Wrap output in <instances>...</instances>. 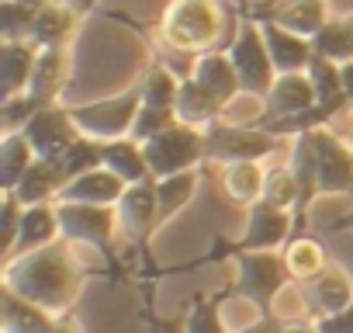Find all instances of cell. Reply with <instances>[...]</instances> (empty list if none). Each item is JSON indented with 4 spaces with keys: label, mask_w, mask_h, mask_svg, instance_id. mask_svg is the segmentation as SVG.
<instances>
[{
    "label": "cell",
    "mask_w": 353,
    "mask_h": 333,
    "mask_svg": "<svg viewBox=\"0 0 353 333\" xmlns=\"http://www.w3.org/2000/svg\"><path fill=\"white\" fill-rule=\"evenodd\" d=\"M281 333H319V326H315V323L291 319V323H281Z\"/></svg>",
    "instance_id": "43"
},
{
    "label": "cell",
    "mask_w": 353,
    "mask_h": 333,
    "mask_svg": "<svg viewBox=\"0 0 353 333\" xmlns=\"http://www.w3.org/2000/svg\"><path fill=\"white\" fill-rule=\"evenodd\" d=\"M298 288H301V298H305L312 319L332 316V312H339V309H346V305L353 302V281H350V274H346L343 267H336V264H325L315 278L301 281Z\"/></svg>",
    "instance_id": "14"
},
{
    "label": "cell",
    "mask_w": 353,
    "mask_h": 333,
    "mask_svg": "<svg viewBox=\"0 0 353 333\" xmlns=\"http://www.w3.org/2000/svg\"><path fill=\"white\" fill-rule=\"evenodd\" d=\"M263 108H267V118L263 122H274V118H294V115H305L315 108V84L308 73H281L270 87V94L263 97Z\"/></svg>",
    "instance_id": "15"
},
{
    "label": "cell",
    "mask_w": 353,
    "mask_h": 333,
    "mask_svg": "<svg viewBox=\"0 0 353 333\" xmlns=\"http://www.w3.org/2000/svg\"><path fill=\"white\" fill-rule=\"evenodd\" d=\"M239 15L256 18V21H274L305 39H315L332 18L325 0H267V4H243Z\"/></svg>",
    "instance_id": "10"
},
{
    "label": "cell",
    "mask_w": 353,
    "mask_h": 333,
    "mask_svg": "<svg viewBox=\"0 0 353 333\" xmlns=\"http://www.w3.org/2000/svg\"><path fill=\"white\" fill-rule=\"evenodd\" d=\"M32 160H35V149H32V142L21 132L4 135V142H0V184H4V191L18 188V181L32 166Z\"/></svg>",
    "instance_id": "33"
},
{
    "label": "cell",
    "mask_w": 353,
    "mask_h": 333,
    "mask_svg": "<svg viewBox=\"0 0 353 333\" xmlns=\"http://www.w3.org/2000/svg\"><path fill=\"white\" fill-rule=\"evenodd\" d=\"M263 202L277 205V209H301V184L294 178L291 166H270L267 171V181H263Z\"/></svg>",
    "instance_id": "36"
},
{
    "label": "cell",
    "mask_w": 353,
    "mask_h": 333,
    "mask_svg": "<svg viewBox=\"0 0 353 333\" xmlns=\"http://www.w3.org/2000/svg\"><path fill=\"white\" fill-rule=\"evenodd\" d=\"M142 149H145V163H149L152 181L188 174V171H201V163L208 160L205 132L194 129V125H184V122H173L170 129H163L159 135L142 142Z\"/></svg>",
    "instance_id": "5"
},
{
    "label": "cell",
    "mask_w": 353,
    "mask_h": 333,
    "mask_svg": "<svg viewBox=\"0 0 353 333\" xmlns=\"http://www.w3.org/2000/svg\"><path fill=\"white\" fill-rule=\"evenodd\" d=\"M198 181H201V171H188V174H173V178H163V181H156L159 226H163V222H170L173 216H181V212H184V209L194 202Z\"/></svg>",
    "instance_id": "29"
},
{
    "label": "cell",
    "mask_w": 353,
    "mask_h": 333,
    "mask_svg": "<svg viewBox=\"0 0 353 333\" xmlns=\"http://www.w3.org/2000/svg\"><path fill=\"white\" fill-rule=\"evenodd\" d=\"M181 80L184 77H176L173 70L152 63L142 77H139V97L142 104H152V108H173L176 104V91H181Z\"/></svg>",
    "instance_id": "34"
},
{
    "label": "cell",
    "mask_w": 353,
    "mask_h": 333,
    "mask_svg": "<svg viewBox=\"0 0 353 333\" xmlns=\"http://www.w3.org/2000/svg\"><path fill=\"white\" fill-rule=\"evenodd\" d=\"M104 166H108L111 174H118L125 184L152 181L149 163H145V149H142V142H135L132 135L104 139Z\"/></svg>",
    "instance_id": "27"
},
{
    "label": "cell",
    "mask_w": 353,
    "mask_h": 333,
    "mask_svg": "<svg viewBox=\"0 0 353 333\" xmlns=\"http://www.w3.org/2000/svg\"><path fill=\"white\" fill-rule=\"evenodd\" d=\"M343 84H346V97H350V111H353V63L343 66Z\"/></svg>",
    "instance_id": "45"
},
{
    "label": "cell",
    "mask_w": 353,
    "mask_h": 333,
    "mask_svg": "<svg viewBox=\"0 0 353 333\" xmlns=\"http://www.w3.org/2000/svg\"><path fill=\"white\" fill-rule=\"evenodd\" d=\"M181 333H229V330H225V323L219 316V305L212 298H194V305L184 316Z\"/></svg>",
    "instance_id": "40"
},
{
    "label": "cell",
    "mask_w": 353,
    "mask_h": 333,
    "mask_svg": "<svg viewBox=\"0 0 353 333\" xmlns=\"http://www.w3.org/2000/svg\"><path fill=\"white\" fill-rule=\"evenodd\" d=\"M284 264H288V274H291V281H308V278H315L322 267H325V254H322V247L312 240V236H298V240H291L288 247H284Z\"/></svg>",
    "instance_id": "35"
},
{
    "label": "cell",
    "mask_w": 353,
    "mask_h": 333,
    "mask_svg": "<svg viewBox=\"0 0 353 333\" xmlns=\"http://www.w3.org/2000/svg\"><path fill=\"white\" fill-rule=\"evenodd\" d=\"M263 181H267V166L260 160H243V163H225L222 166V191L232 205L250 209L253 202L263 198Z\"/></svg>",
    "instance_id": "25"
},
{
    "label": "cell",
    "mask_w": 353,
    "mask_h": 333,
    "mask_svg": "<svg viewBox=\"0 0 353 333\" xmlns=\"http://www.w3.org/2000/svg\"><path fill=\"white\" fill-rule=\"evenodd\" d=\"M0 302H4L0 305V326H4V333H49L52 323L59 319V316L46 312L42 305L21 298L11 288L0 292Z\"/></svg>",
    "instance_id": "24"
},
{
    "label": "cell",
    "mask_w": 353,
    "mask_h": 333,
    "mask_svg": "<svg viewBox=\"0 0 353 333\" xmlns=\"http://www.w3.org/2000/svg\"><path fill=\"white\" fill-rule=\"evenodd\" d=\"M191 77L198 80V84H205L225 108L243 94V84H239V73H236V66H232V59H229V53L222 49H212V53H201L198 59H194V66H191Z\"/></svg>",
    "instance_id": "19"
},
{
    "label": "cell",
    "mask_w": 353,
    "mask_h": 333,
    "mask_svg": "<svg viewBox=\"0 0 353 333\" xmlns=\"http://www.w3.org/2000/svg\"><path fill=\"white\" fill-rule=\"evenodd\" d=\"M173 111H176V122H184V125H194V129H212L215 122H222V111H225V104L205 87V84H198L191 73L181 80V91H176V104H173Z\"/></svg>",
    "instance_id": "17"
},
{
    "label": "cell",
    "mask_w": 353,
    "mask_h": 333,
    "mask_svg": "<svg viewBox=\"0 0 353 333\" xmlns=\"http://www.w3.org/2000/svg\"><path fill=\"white\" fill-rule=\"evenodd\" d=\"M263 25V39H267V49H270V59H274V70L277 77L281 73H305L315 49H312V39L305 35H294L274 21H260Z\"/></svg>",
    "instance_id": "18"
},
{
    "label": "cell",
    "mask_w": 353,
    "mask_h": 333,
    "mask_svg": "<svg viewBox=\"0 0 353 333\" xmlns=\"http://www.w3.org/2000/svg\"><path fill=\"white\" fill-rule=\"evenodd\" d=\"M59 236H63V226H59V209H56V202L25 205V219H21V233H18L14 254L49 247V243H56ZM14 254H11V257H14Z\"/></svg>",
    "instance_id": "26"
},
{
    "label": "cell",
    "mask_w": 353,
    "mask_h": 333,
    "mask_svg": "<svg viewBox=\"0 0 353 333\" xmlns=\"http://www.w3.org/2000/svg\"><path fill=\"white\" fill-rule=\"evenodd\" d=\"M277 139L263 125H239V122H215L205 129V153L212 163H243V160H267L277 149Z\"/></svg>",
    "instance_id": "7"
},
{
    "label": "cell",
    "mask_w": 353,
    "mask_h": 333,
    "mask_svg": "<svg viewBox=\"0 0 353 333\" xmlns=\"http://www.w3.org/2000/svg\"><path fill=\"white\" fill-rule=\"evenodd\" d=\"M236 73H239V84H243V94L250 97H267L274 80H277V70H274V59H270V49H267V39H263V25L256 18H239L236 32H232V42L225 46Z\"/></svg>",
    "instance_id": "6"
},
{
    "label": "cell",
    "mask_w": 353,
    "mask_h": 333,
    "mask_svg": "<svg viewBox=\"0 0 353 333\" xmlns=\"http://www.w3.org/2000/svg\"><path fill=\"white\" fill-rule=\"evenodd\" d=\"M291 212L288 209H277L270 202H253L246 209V226H243V236H239V250H281L291 243Z\"/></svg>",
    "instance_id": "12"
},
{
    "label": "cell",
    "mask_w": 353,
    "mask_h": 333,
    "mask_svg": "<svg viewBox=\"0 0 353 333\" xmlns=\"http://www.w3.org/2000/svg\"><path fill=\"white\" fill-rule=\"evenodd\" d=\"M236 260V295L243 302H250L260 316L270 312V305L284 295V288L291 285L288 264H284V250H232Z\"/></svg>",
    "instance_id": "4"
},
{
    "label": "cell",
    "mask_w": 353,
    "mask_h": 333,
    "mask_svg": "<svg viewBox=\"0 0 353 333\" xmlns=\"http://www.w3.org/2000/svg\"><path fill=\"white\" fill-rule=\"evenodd\" d=\"M118 226L132 243H145L159 229V205H156V181L128 184L118 202Z\"/></svg>",
    "instance_id": "13"
},
{
    "label": "cell",
    "mask_w": 353,
    "mask_h": 333,
    "mask_svg": "<svg viewBox=\"0 0 353 333\" xmlns=\"http://www.w3.org/2000/svg\"><path fill=\"white\" fill-rule=\"evenodd\" d=\"M312 49H315V56L332 59L339 66L353 63V21L346 15L343 18H329L325 28L312 39Z\"/></svg>",
    "instance_id": "31"
},
{
    "label": "cell",
    "mask_w": 353,
    "mask_h": 333,
    "mask_svg": "<svg viewBox=\"0 0 353 333\" xmlns=\"http://www.w3.org/2000/svg\"><path fill=\"white\" fill-rule=\"evenodd\" d=\"M35 59H39V49L32 42H4L0 46V84H4V97L28 91Z\"/></svg>",
    "instance_id": "28"
},
{
    "label": "cell",
    "mask_w": 353,
    "mask_h": 333,
    "mask_svg": "<svg viewBox=\"0 0 353 333\" xmlns=\"http://www.w3.org/2000/svg\"><path fill=\"white\" fill-rule=\"evenodd\" d=\"M346 18H350V21H353V11H350V15H346Z\"/></svg>",
    "instance_id": "48"
},
{
    "label": "cell",
    "mask_w": 353,
    "mask_h": 333,
    "mask_svg": "<svg viewBox=\"0 0 353 333\" xmlns=\"http://www.w3.org/2000/svg\"><path fill=\"white\" fill-rule=\"evenodd\" d=\"M339 226H350V229H353V212H350V216H346V219H343Z\"/></svg>",
    "instance_id": "47"
},
{
    "label": "cell",
    "mask_w": 353,
    "mask_h": 333,
    "mask_svg": "<svg viewBox=\"0 0 353 333\" xmlns=\"http://www.w3.org/2000/svg\"><path fill=\"white\" fill-rule=\"evenodd\" d=\"M125 181L118 174H111L108 166H97L90 174H80L73 181H66V188L59 191V202H83V205H118L125 195Z\"/></svg>",
    "instance_id": "20"
},
{
    "label": "cell",
    "mask_w": 353,
    "mask_h": 333,
    "mask_svg": "<svg viewBox=\"0 0 353 333\" xmlns=\"http://www.w3.org/2000/svg\"><path fill=\"white\" fill-rule=\"evenodd\" d=\"M281 316H274V312H267V316H260V319H253L250 326H243V330H236V333H281Z\"/></svg>",
    "instance_id": "42"
},
{
    "label": "cell",
    "mask_w": 353,
    "mask_h": 333,
    "mask_svg": "<svg viewBox=\"0 0 353 333\" xmlns=\"http://www.w3.org/2000/svg\"><path fill=\"white\" fill-rule=\"evenodd\" d=\"M139 108H142L139 87H128L125 94H114V97H104V101L73 108V118H77V125H80L83 135H94V139H121V135L132 132V122H135Z\"/></svg>",
    "instance_id": "8"
},
{
    "label": "cell",
    "mask_w": 353,
    "mask_h": 333,
    "mask_svg": "<svg viewBox=\"0 0 353 333\" xmlns=\"http://www.w3.org/2000/svg\"><path fill=\"white\" fill-rule=\"evenodd\" d=\"M350 146H353V135H350Z\"/></svg>",
    "instance_id": "49"
},
{
    "label": "cell",
    "mask_w": 353,
    "mask_h": 333,
    "mask_svg": "<svg viewBox=\"0 0 353 333\" xmlns=\"http://www.w3.org/2000/svg\"><path fill=\"white\" fill-rule=\"evenodd\" d=\"M319 326V333H353V302L332 316H322V319H312Z\"/></svg>",
    "instance_id": "41"
},
{
    "label": "cell",
    "mask_w": 353,
    "mask_h": 333,
    "mask_svg": "<svg viewBox=\"0 0 353 333\" xmlns=\"http://www.w3.org/2000/svg\"><path fill=\"white\" fill-rule=\"evenodd\" d=\"M49 333H77V330H73V326H70V323H66V319L59 316V319L52 323V330H49Z\"/></svg>",
    "instance_id": "46"
},
{
    "label": "cell",
    "mask_w": 353,
    "mask_h": 333,
    "mask_svg": "<svg viewBox=\"0 0 353 333\" xmlns=\"http://www.w3.org/2000/svg\"><path fill=\"white\" fill-rule=\"evenodd\" d=\"M66 80H70V53L66 49H39L28 94L39 97L42 104H56L66 91Z\"/></svg>",
    "instance_id": "21"
},
{
    "label": "cell",
    "mask_w": 353,
    "mask_h": 333,
    "mask_svg": "<svg viewBox=\"0 0 353 333\" xmlns=\"http://www.w3.org/2000/svg\"><path fill=\"white\" fill-rule=\"evenodd\" d=\"M4 288L18 292L21 298L42 305L52 316L70 312L83 288V271L77 257L63 243H49L39 250H25L4 260Z\"/></svg>",
    "instance_id": "1"
},
{
    "label": "cell",
    "mask_w": 353,
    "mask_h": 333,
    "mask_svg": "<svg viewBox=\"0 0 353 333\" xmlns=\"http://www.w3.org/2000/svg\"><path fill=\"white\" fill-rule=\"evenodd\" d=\"M315 84V108L325 111V118L332 122L336 115L350 111V97H346V84H343V66L322 56H312L308 70H305Z\"/></svg>",
    "instance_id": "22"
},
{
    "label": "cell",
    "mask_w": 353,
    "mask_h": 333,
    "mask_svg": "<svg viewBox=\"0 0 353 333\" xmlns=\"http://www.w3.org/2000/svg\"><path fill=\"white\" fill-rule=\"evenodd\" d=\"M70 8H73V11L80 15V18H87V15H90V11L97 8V0H70Z\"/></svg>",
    "instance_id": "44"
},
{
    "label": "cell",
    "mask_w": 353,
    "mask_h": 333,
    "mask_svg": "<svg viewBox=\"0 0 353 333\" xmlns=\"http://www.w3.org/2000/svg\"><path fill=\"white\" fill-rule=\"evenodd\" d=\"M63 236L87 247H111L118 226V205H83V202H56Z\"/></svg>",
    "instance_id": "9"
},
{
    "label": "cell",
    "mask_w": 353,
    "mask_h": 333,
    "mask_svg": "<svg viewBox=\"0 0 353 333\" xmlns=\"http://www.w3.org/2000/svg\"><path fill=\"white\" fill-rule=\"evenodd\" d=\"M52 0H0V35L4 42H28L39 11Z\"/></svg>",
    "instance_id": "32"
},
{
    "label": "cell",
    "mask_w": 353,
    "mask_h": 333,
    "mask_svg": "<svg viewBox=\"0 0 353 333\" xmlns=\"http://www.w3.org/2000/svg\"><path fill=\"white\" fill-rule=\"evenodd\" d=\"M56 163H59V171H63L66 181H73L80 174H90V171H97V166H104V139L80 135L56 156Z\"/></svg>",
    "instance_id": "30"
},
{
    "label": "cell",
    "mask_w": 353,
    "mask_h": 333,
    "mask_svg": "<svg viewBox=\"0 0 353 333\" xmlns=\"http://www.w3.org/2000/svg\"><path fill=\"white\" fill-rule=\"evenodd\" d=\"M222 35L219 0H170L159 15V39L176 53H212Z\"/></svg>",
    "instance_id": "3"
},
{
    "label": "cell",
    "mask_w": 353,
    "mask_h": 333,
    "mask_svg": "<svg viewBox=\"0 0 353 333\" xmlns=\"http://www.w3.org/2000/svg\"><path fill=\"white\" fill-rule=\"evenodd\" d=\"M77 25H80V15L70 8V0H52L46 4L28 32V42L35 49H66L70 39L77 35Z\"/></svg>",
    "instance_id": "16"
},
{
    "label": "cell",
    "mask_w": 353,
    "mask_h": 333,
    "mask_svg": "<svg viewBox=\"0 0 353 333\" xmlns=\"http://www.w3.org/2000/svg\"><path fill=\"white\" fill-rule=\"evenodd\" d=\"M42 108V101L39 97H32L28 91L25 94H11V97H4V108H0V122H4V135H14V132H21L32 118H35V111Z\"/></svg>",
    "instance_id": "37"
},
{
    "label": "cell",
    "mask_w": 353,
    "mask_h": 333,
    "mask_svg": "<svg viewBox=\"0 0 353 333\" xmlns=\"http://www.w3.org/2000/svg\"><path fill=\"white\" fill-rule=\"evenodd\" d=\"M21 135L32 142L35 156H46V160H56L73 139H80V125L73 118V108H63L59 101L56 104H42L35 111V118L21 129Z\"/></svg>",
    "instance_id": "11"
},
{
    "label": "cell",
    "mask_w": 353,
    "mask_h": 333,
    "mask_svg": "<svg viewBox=\"0 0 353 333\" xmlns=\"http://www.w3.org/2000/svg\"><path fill=\"white\" fill-rule=\"evenodd\" d=\"M66 188V178L59 171L56 160L35 156L32 166L25 171V178L18 181L14 195L21 198V205H46V202H59V191Z\"/></svg>",
    "instance_id": "23"
},
{
    "label": "cell",
    "mask_w": 353,
    "mask_h": 333,
    "mask_svg": "<svg viewBox=\"0 0 353 333\" xmlns=\"http://www.w3.org/2000/svg\"><path fill=\"white\" fill-rule=\"evenodd\" d=\"M21 219H25V205L14 191H4V209H0V243H4V260L14 254L18 233H21Z\"/></svg>",
    "instance_id": "39"
},
{
    "label": "cell",
    "mask_w": 353,
    "mask_h": 333,
    "mask_svg": "<svg viewBox=\"0 0 353 333\" xmlns=\"http://www.w3.org/2000/svg\"><path fill=\"white\" fill-rule=\"evenodd\" d=\"M288 166L301 184V209L319 195H353V146L329 125L291 135Z\"/></svg>",
    "instance_id": "2"
},
{
    "label": "cell",
    "mask_w": 353,
    "mask_h": 333,
    "mask_svg": "<svg viewBox=\"0 0 353 333\" xmlns=\"http://www.w3.org/2000/svg\"><path fill=\"white\" fill-rule=\"evenodd\" d=\"M176 122V111L173 108H152V104H142L139 108V115H135V122H132V139L135 142H149L152 135H159L163 129H170Z\"/></svg>",
    "instance_id": "38"
}]
</instances>
